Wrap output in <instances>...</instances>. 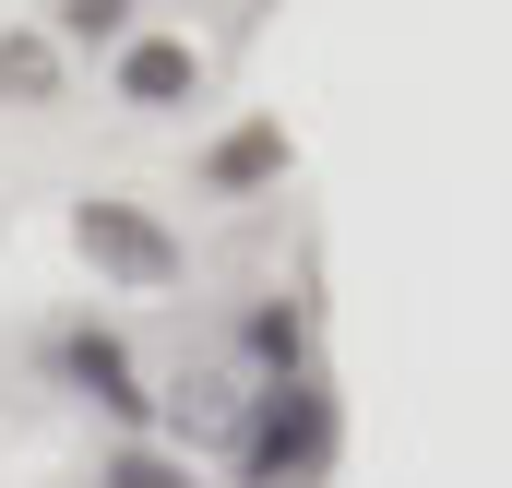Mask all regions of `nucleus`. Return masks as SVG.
Wrapping results in <instances>:
<instances>
[{
    "label": "nucleus",
    "instance_id": "obj_7",
    "mask_svg": "<svg viewBox=\"0 0 512 488\" xmlns=\"http://www.w3.org/2000/svg\"><path fill=\"white\" fill-rule=\"evenodd\" d=\"M60 24H72V36H120L131 0H60Z\"/></svg>",
    "mask_w": 512,
    "mask_h": 488
},
{
    "label": "nucleus",
    "instance_id": "obj_9",
    "mask_svg": "<svg viewBox=\"0 0 512 488\" xmlns=\"http://www.w3.org/2000/svg\"><path fill=\"white\" fill-rule=\"evenodd\" d=\"M0 84L12 96H48V48H0Z\"/></svg>",
    "mask_w": 512,
    "mask_h": 488
},
{
    "label": "nucleus",
    "instance_id": "obj_5",
    "mask_svg": "<svg viewBox=\"0 0 512 488\" xmlns=\"http://www.w3.org/2000/svg\"><path fill=\"white\" fill-rule=\"evenodd\" d=\"M286 167V131H239V143H215V191H251Z\"/></svg>",
    "mask_w": 512,
    "mask_h": 488
},
{
    "label": "nucleus",
    "instance_id": "obj_2",
    "mask_svg": "<svg viewBox=\"0 0 512 488\" xmlns=\"http://www.w3.org/2000/svg\"><path fill=\"white\" fill-rule=\"evenodd\" d=\"M72 239H84V262H108L120 286H179V239H167L143 203H84Z\"/></svg>",
    "mask_w": 512,
    "mask_h": 488
},
{
    "label": "nucleus",
    "instance_id": "obj_4",
    "mask_svg": "<svg viewBox=\"0 0 512 488\" xmlns=\"http://www.w3.org/2000/svg\"><path fill=\"white\" fill-rule=\"evenodd\" d=\"M60 369H72V381H84L108 417H143V393H131V358L108 346V334H72V346H60Z\"/></svg>",
    "mask_w": 512,
    "mask_h": 488
},
{
    "label": "nucleus",
    "instance_id": "obj_8",
    "mask_svg": "<svg viewBox=\"0 0 512 488\" xmlns=\"http://www.w3.org/2000/svg\"><path fill=\"white\" fill-rule=\"evenodd\" d=\"M251 358H298V310H251Z\"/></svg>",
    "mask_w": 512,
    "mask_h": 488
},
{
    "label": "nucleus",
    "instance_id": "obj_6",
    "mask_svg": "<svg viewBox=\"0 0 512 488\" xmlns=\"http://www.w3.org/2000/svg\"><path fill=\"white\" fill-rule=\"evenodd\" d=\"M108 488H191V465H167V453H120Z\"/></svg>",
    "mask_w": 512,
    "mask_h": 488
},
{
    "label": "nucleus",
    "instance_id": "obj_3",
    "mask_svg": "<svg viewBox=\"0 0 512 488\" xmlns=\"http://www.w3.org/2000/svg\"><path fill=\"white\" fill-rule=\"evenodd\" d=\"M191 84H203V60H191L179 36H143V48H120V96H131V108H179Z\"/></svg>",
    "mask_w": 512,
    "mask_h": 488
},
{
    "label": "nucleus",
    "instance_id": "obj_1",
    "mask_svg": "<svg viewBox=\"0 0 512 488\" xmlns=\"http://www.w3.org/2000/svg\"><path fill=\"white\" fill-rule=\"evenodd\" d=\"M322 453H334V393H322V381H274V405L251 417L239 477H251V488H310Z\"/></svg>",
    "mask_w": 512,
    "mask_h": 488
}]
</instances>
